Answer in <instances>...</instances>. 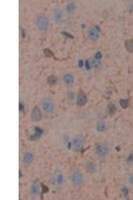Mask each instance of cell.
<instances>
[{
    "instance_id": "6da1fadb",
    "label": "cell",
    "mask_w": 133,
    "mask_h": 200,
    "mask_svg": "<svg viewBox=\"0 0 133 200\" xmlns=\"http://www.w3.org/2000/svg\"><path fill=\"white\" fill-rule=\"evenodd\" d=\"M36 25L39 29L41 31L47 30L49 25V21L45 16H41L37 19L36 22Z\"/></svg>"
},
{
    "instance_id": "7a4b0ae2",
    "label": "cell",
    "mask_w": 133,
    "mask_h": 200,
    "mask_svg": "<svg viewBox=\"0 0 133 200\" xmlns=\"http://www.w3.org/2000/svg\"><path fill=\"white\" fill-rule=\"evenodd\" d=\"M84 143L83 140L82 138L76 137L68 142V147L69 148H72L75 150H79L83 148Z\"/></svg>"
},
{
    "instance_id": "3957f363",
    "label": "cell",
    "mask_w": 133,
    "mask_h": 200,
    "mask_svg": "<svg viewBox=\"0 0 133 200\" xmlns=\"http://www.w3.org/2000/svg\"><path fill=\"white\" fill-rule=\"evenodd\" d=\"M100 29L98 26L93 27L88 31V37L92 41H96L99 39L100 36Z\"/></svg>"
},
{
    "instance_id": "277c9868",
    "label": "cell",
    "mask_w": 133,
    "mask_h": 200,
    "mask_svg": "<svg viewBox=\"0 0 133 200\" xmlns=\"http://www.w3.org/2000/svg\"><path fill=\"white\" fill-rule=\"evenodd\" d=\"M41 106L43 111L47 113H51L54 111L55 109L54 103L50 101H44L42 103Z\"/></svg>"
},
{
    "instance_id": "5b68a950",
    "label": "cell",
    "mask_w": 133,
    "mask_h": 200,
    "mask_svg": "<svg viewBox=\"0 0 133 200\" xmlns=\"http://www.w3.org/2000/svg\"><path fill=\"white\" fill-rule=\"evenodd\" d=\"M71 181L73 184L76 186H79L83 182V177L79 172H74L71 176Z\"/></svg>"
},
{
    "instance_id": "8992f818",
    "label": "cell",
    "mask_w": 133,
    "mask_h": 200,
    "mask_svg": "<svg viewBox=\"0 0 133 200\" xmlns=\"http://www.w3.org/2000/svg\"><path fill=\"white\" fill-rule=\"evenodd\" d=\"M97 154L100 156H106L108 152V150L106 146L102 144H99L96 149Z\"/></svg>"
},
{
    "instance_id": "52a82bcc",
    "label": "cell",
    "mask_w": 133,
    "mask_h": 200,
    "mask_svg": "<svg viewBox=\"0 0 133 200\" xmlns=\"http://www.w3.org/2000/svg\"><path fill=\"white\" fill-rule=\"evenodd\" d=\"M87 101V97L85 93H81L78 95L77 99V103L80 106H83Z\"/></svg>"
},
{
    "instance_id": "ba28073f",
    "label": "cell",
    "mask_w": 133,
    "mask_h": 200,
    "mask_svg": "<svg viewBox=\"0 0 133 200\" xmlns=\"http://www.w3.org/2000/svg\"><path fill=\"white\" fill-rule=\"evenodd\" d=\"M31 118L33 121H38L42 118L41 112L38 108L35 107L31 114Z\"/></svg>"
},
{
    "instance_id": "9c48e42d",
    "label": "cell",
    "mask_w": 133,
    "mask_h": 200,
    "mask_svg": "<svg viewBox=\"0 0 133 200\" xmlns=\"http://www.w3.org/2000/svg\"><path fill=\"white\" fill-rule=\"evenodd\" d=\"M43 131L39 127H36L32 135L31 136L30 139L31 141H35L39 139L43 134Z\"/></svg>"
},
{
    "instance_id": "30bf717a",
    "label": "cell",
    "mask_w": 133,
    "mask_h": 200,
    "mask_svg": "<svg viewBox=\"0 0 133 200\" xmlns=\"http://www.w3.org/2000/svg\"><path fill=\"white\" fill-rule=\"evenodd\" d=\"M34 160V156L30 152L26 153L23 157V161L27 164H29L32 163Z\"/></svg>"
},
{
    "instance_id": "8fae6325",
    "label": "cell",
    "mask_w": 133,
    "mask_h": 200,
    "mask_svg": "<svg viewBox=\"0 0 133 200\" xmlns=\"http://www.w3.org/2000/svg\"><path fill=\"white\" fill-rule=\"evenodd\" d=\"M40 188L36 184H33L32 186L30 189L31 194L34 196H37L40 193Z\"/></svg>"
},
{
    "instance_id": "7c38bea8",
    "label": "cell",
    "mask_w": 133,
    "mask_h": 200,
    "mask_svg": "<svg viewBox=\"0 0 133 200\" xmlns=\"http://www.w3.org/2000/svg\"><path fill=\"white\" fill-rule=\"evenodd\" d=\"M63 12L59 8H56L54 12V16L55 20L57 22H59L62 18Z\"/></svg>"
},
{
    "instance_id": "4fadbf2b",
    "label": "cell",
    "mask_w": 133,
    "mask_h": 200,
    "mask_svg": "<svg viewBox=\"0 0 133 200\" xmlns=\"http://www.w3.org/2000/svg\"><path fill=\"white\" fill-rule=\"evenodd\" d=\"M64 176L63 174L61 173H57L55 177V181L56 184L58 186L62 185L64 182Z\"/></svg>"
},
{
    "instance_id": "5bb4252c",
    "label": "cell",
    "mask_w": 133,
    "mask_h": 200,
    "mask_svg": "<svg viewBox=\"0 0 133 200\" xmlns=\"http://www.w3.org/2000/svg\"><path fill=\"white\" fill-rule=\"evenodd\" d=\"M126 50L130 52H133V39L128 40L125 42Z\"/></svg>"
},
{
    "instance_id": "9a60e30c",
    "label": "cell",
    "mask_w": 133,
    "mask_h": 200,
    "mask_svg": "<svg viewBox=\"0 0 133 200\" xmlns=\"http://www.w3.org/2000/svg\"><path fill=\"white\" fill-rule=\"evenodd\" d=\"M97 129L99 131H104L106 129V125L104 122L100 121L97 123Z\"/></svg>"
},
{
    "instance_id": "2e32d148",
    "label": "cell",
    "mask_w": 133,
    "mask_h": 200,
    "mask_svg": "<svg viewBox=\"0 0 133 200\" xmlns=\"http://www.w3.org/2000/svg\"><path fill=\"white\" fill-rule=\"evenodd\" d=\"M64 80L67 84H71L73 83L74 79L72 76L71 74H68L65 76Z\"/></svg>"
},
{
    "instance_id": "e0dca14e",
    "label": "cell",
    "mask_w": 133,
    "mask_h": 200,
    "mask_svg": "<svg viewBox=\"0 0 133 200\" xmlns=\"http://www.w3.org/2000/svg\"><path fill=\"white\" fill-rule=\"evenodd\" d=\"M107 110L109 114H113L115 112L116 110V108L115 106L113 104H109L107 106Z\"/></svg>"
},
{
    "instance_id": "ac0fdd59",
    "label": "cell",
    "mask_w": 133,
    "mask_h": 200,
    "mask_svg": "<svg viewBox=\"0 0 133 200\" xmlns=\"http://www.w3.org/2000/svg\"><path fill=\"white\" fill-rule=\"evenodd\" d=\"M75 5L73 3H71L67 5L66 6V9L67 12L71 13L72 12L75 10Z\"/></svg>"
},
{
    "instance_id": "d6986e66",
    "label": "cell",
    "mask_w": 133,
    "mask_h": 200,
    "mask_svg": "<svg viewBox=\"0 0 133 200\" xmlns=\"http://www.w3.org/2000/svg\"><path fill=\"white\" fill-rule=\"evenodd\" d=\"M119 103L120 106L123 109H126L128 107V101L127 99H122L120 100Z\"/></svg>"
},
{
    "instance_id": "ffe728a7",
    "label": "cell",
    "mask_w": 133,
    "mask_h": 200,
    "mask_svg": "<svg viewBox=\"0 0 133 200\" xmlns=\"http://www.w3.org/2000/svg\"><path fill=\"white\" fill-rule=\"evenodd\" d=\"M44 54L48 57L52 56H53L54 54L51 50L48 49H45L44 50Z\"/></svg>"
},
{
    "instance_id": "44dd1931",
    "label": "cell",
    "mask_w": 133,
    "mask_h": 200,
    "mask_svg": "<svg viewBox=\"0 0 133 200\" xmlns=\"http://www.w3.org/2000/svg\"><path fill=\"white\" fill-rule=\"evenodd\" d=\"M103 55L102 53L100 52H98L96 53L95 57L97 60H99L102 58Z\"/></svg>"
},
{
    "instance_id": "7402d4cb",
    "label": "cell",
    "mask_w": 133,
    "mask_h": 200,
    "mask_svg": "<svg viewBox=\"0 0 133 200\" xmlns=\"http://www.w3.org/2000/svg\"><path fill=\"white\" fill-rule=\"evenodd\" d=\"M62 34H63V35L66 36V37L70 38V39H74L73 36L71 34H70V33L66 32L63 31L62 33Z\"/></svg>"
},
{
    "instance_id": "603a6c76",
    "label": "cell",
    "mask_w": 133,
    "mask_h": 200,
    "mask_svg": "<svg viewBox=\"0 0 133 200\" xmlns=\"http://www.w3.org/2000/svg\"><path fill=\"white\" fill-rule=\"evenodd\" d=\"M129 182L133 186V174L130 175L128 179Z\"/></svg>"
},
{
    "instance_id": "cb8c5ba5",
    "label": "cell",
    "mask_w": 133,
    "mask_h": 200,
    "mask_svg": "<svg viewBox=\"0 0 133 200\" xmlns=\"http://www.w3.org/2000/svg\"><path fill=\"white\" fill-rule=\"evenodd\" d=\"M85 67L87 70H89L90 69V67L89 65V62L88 60H86L85 63Z\"/></svg>"
},
{
    "instance_id": "d4e9b609",
    "label": "cell",
    "mask_w": 133,
    "mask_h": 200,
    "mask_svg": "<svg viewBox=\"0 0 133 200\" xmlns=\"http://www.w3.org/2000/svg\"><path fill=\"white\" fill-rule=\"evenodd\" d=\"M84 65L83 61L82 60H80L79 62L78 66L79 67L81 68Z\"/></svg>"
}]
</instances>
